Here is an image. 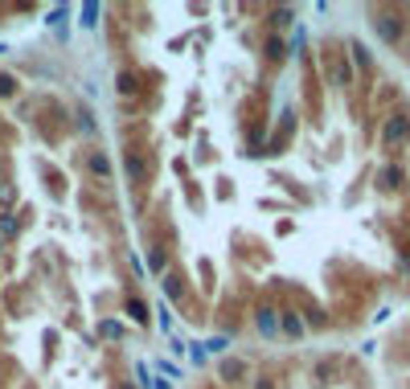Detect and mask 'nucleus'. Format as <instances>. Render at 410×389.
Returning <instances> with one entry per match:
<instances>
[{
    "mask_svg": "<svg viewBox=\"0 0 410 389\" xmlns=\"http://www.w3.org/2000/svg\"><path fill=\"white\" fill-rule=\"evenodd\" d=\"M99 12H103L99 4H83V25H87V29H94V25H99Z\"/></svg>",
    "mask_w": 410,
    "mask_h": 389,
    "instance_id": "obj_14",
    "label": "nucleus"
},
{
    "mask_svg": "<svg viewBox=\"0 0 410 389\" xmlns=\"http://www.w3.org/2000/svg\"><path fill=\"white\" fill-rule=\"evenodd\" d=\"M279 328H283L287 340H300V336H304V320H300V311H291V307L279 311Z\"/></svg>",
    "mask_w": 410,
    "mask_h": 389,
    "instance_id": "obj_4",
    "label": "nucleus"
},
{
    "mask_svg": "<svg viewBox=\"0 0 410 389\" xmlns=\"http://www.w3.org/2000/svg\"><path fill=\"white\" fill-rule=\"evenodd\" d=\"M156 369H160L164 377H181V369H177V365H169V361H156Z\"/></svg>",
    "mask_w": 410,
    "mask_h": 389,
    "instance_id": "obj_20",
    "label": "nucleus"
},
{
    "mask_svg": "<svg viewBox=\"0 0 410 389\" xmlns=\"http://www.w3.org/2000/svg\"><path fill=\"white\" fill-rule=\"evenodd\" d=\"M152 270H164V246H152Z\"/></svg>",
    "mask_w": 410,
    "mask_h": 389,
    "instance_id": "obj_19",
    "label": "nucleus"
},
{
    "mask_svg": "<svg viewBox=\"0 0 410 389\" xmlns=\"http://www.w3.org/2000/svg\"><path fill=\"white\" fill-rule=\"evenodd\" d=\"M0 53H8V45H0Z\"/></svg>",
    "mask_w": 410,
    "mask_h": 389,
    "instance_id": "obj_26",
    "label": "nucleus"
},
{
    "mask_svg": "<svg viewBox=\"0 0 410 389\" xmlns=\"http://www.w3.org/2000/svg\"><path fill=\"white\" fill-rule=\"evenodd\" d=\"M12 90H17V83H12L8 74H0V94H12Z\"/></svg>",
    "mask_w": 410,
    "mask_h": 389,
    "instance_id": "obj_22",
    "label": "nucleus"
},
{
    "mask_svg": "<svg viewBox=\"0 0 410 389\" xmlns=\"http://www.w3.org/2000/svg\"><path fill=\"white\" fill-rule=\"evenodd\" d=\"M402 180H407V173H402L398 164H386V168H382V189H398Z\"/></svg>",
    "mask_w": 410,
    "mask_h": 389,
    "instance_id": "obj_6",
    "label": "nucleus"
},
{
    "mask_svg": "<svg viewBox=\"0 0 410 389\" xmlns=\"http://www.w3.org/2000/svg\"><path fill=\"white\" fill-rule=\"evenodd\" d=\"M349 53H353V66H357V70H369V66H373V58H369V49H365L361 42H349Z\"/></svg>",
    "mask_w": 410,
    "mask_h": 389,
    "instance_id": "obj_7",
    "label": "nucleus"
},
{
    "mask_svg": "<svg viewBox=\"0 0 410 389\" xmlns=\"http://www.w3.org/2000/svg\"><path fill=\"white\" fill-rule=\"evenodd\" d=\"M17 230H21V225H17V217L0 214V238H17Z\"/></svg>",
    "mask_w": 410,
    "mask_h": 389,
    "instance_id": "obj_12",
    "label": "nucleus"
},
{
    "mask_svg": "<svg viewBox=\"0 0 410 389\" xmlns=\"http://www.w3.org/2000/svg\"><path fill=\"white\" fill-rule=\"evenodd\" d=\"M255 381H259L255 389H271V381H267V377H255Z\"/></svg>",
    "mask_w": 410,
    "mask_h": 389,
    "instance_id": "obj_23",
    "label": "nucleus"
},
{
    "mask_svg": "<svg viewBox=\"0 0 410 389\" xmlns=\"http://www.w3.org/2000/svg\"><path fill=\"white\" fill-rule=\"evenodd\" d=\"M410 139V115H386V123H382V148H398V144H407Z\"/></svg>",
    "mask_w": 410,
    "mask_h": 389,
    "instance_id": "obj_1",
    "label": "nucleus"
},
{
    "mask_svg": "<svg viewBox=\"0 0 410 389\" xmlns=\"http://www.w3.org/2000/svg\"><path fill=\"white\" fill-rule=\"evenodd\" d=\"M263 53H267L271 62H283V53H287V45L279 42V37H267V45H263Z\"/></svg>",
    "mask_w": 410,
    "mask_h": 389,
    "instance_id": "obj_10",
    "label": "nucleus"
},
{
    "mask_svg": "<svg viewBox=\"0 0 410 389\" xmlns=\"http://www.w3.org/2000/svg\"><path fill=\"white\" fill-rule=\"evenodd\" d=\"M99 336H107V340H119V336H123V328H119L115 320H103V324H99Z\"/></svg>",
    "mask_w": 410,
    "mask_h": 389,
    "instance_id": "obj_13",
    "label": "nucleus"
},
{
    "mask_svg": "<svg viewBox=\"0 0 410 389\" xmlns=\"http://www.w3.org/2000/svg\"><path fill=\"white\" fill-rule=\"evenodd\" d=\"M185 348H189V345H185L181 336H169V352H177V356H181Z\"/></svg>",
    "mask_w": 410,
    "mask_h": 389,
    "instance_id": "obj_21",
    "label": "nucleus"
},
{
    "mask_svg": "<svg viewBox=\"0 0 410 389\" xmlns=\"http://www.w3.org/2000/svg\"><path fill=\"white\" fill-rule=\"evenodd\" d=\"M115 389H132V386H128V381H119V386H115Z\"/></svg>",
    "mask_w": 410,
    "mask_h": 389,
    "instance_id": "obj_25",
    "label": "nucleus"
},
{
    "mask_svg": "<svg viewBox=\"0 0 410 389\" xmlns=\"http://www.w3.org/2000/svg\"><path fill=\"white\" fill-rule=\"evenodd\" d=\"M156 389H169V381H160V377H156Z\"/></svg>",
    "mask_w": 410,
    "mask_h": 389,
    "instance_id": "obj_24",
    "label": "nucleus"
},
{
    "mask_svg": "<svg viewBox=\"0 0 410 389\" xmlns=\"http://www.w3.org/2000/svg\"><path fill=\"white\" fill-rule=\"evenodd\" d=\"M201 348H210V352H226V348H230V340H226V336H214V340H205Z\"/></svg>",
    "mask_w": 410,
    "mask_h": 389,
    "instance_id": "obj_18",
    "label": "nucleus"
},
{
    "mask_svg": "<svg viewBox=\"0 0 410 389\" xmlns=\"http://www.w3.org/2000/svg\"><path fill=\"white\" fill-rule=\"evenodd\" d=\"M91 173L103 176V180L111 176V164H107V156H103V152H91Z\"/></svg>",
    "mask_w": 410,
    "mask_h": 389,
    "instance_id": "obj_9",
    "label": "nucleus"
},
{
    "mask_svg": "<svg viewBox=\"0 0 410 389\" xmlns=\"http://www.w3.org/2000/svg\"><path fill=\"white\" fill-rule=\"evenodd\" d=\"M128 315H132L136 324H148V303L144 300H128Z\"/></svg>",
    "mask_w": 410,
    "mask_h": 389,
    "instance_id": "obj_11",
    "label": "nucleus"
},
{
    "mask_svg": "<svg viewBox=\"0 0 410 389\" xmlns=\"http://www.w3.org/2000/svg\"><path fill=\"white\" fill-rule=\"evenodd\" d=\"M291 17H296V8H287V4H283V8H271V29H287Z\"/></svg>",
    "mask_w": 410,
    "mask_h": 389,
    "instance_id": "obj_8",
    "label": "nucleus"
},
{
    "mask_svg": "<svg viewBox=\"0 0 410 389\" xmlns=\"http://www.w3.org/2000/svg\"><path fill=\"white\" fill-rule=\"evenodd\" d=\"M160 283H164V295H169L173 303L185 300V291H189V287H185V279L177 275V270H164V279H160Z\"/></svg>",
    "mask_w": 410,
    "mask_h": 389,
    "instance_id": "obj_5",
    "label": "nucleus"
},
{
    "mask_svg": "<svg viewBox=\"0 0 410 389\" xmlns=\"http://www.w3.org/2000/svg\"><path fill=\"white\" fill-rule=\"evenodd\" d=\"M222 377H246V365L242 361H226L222 365Z\"/></svg>",
    "mask_w": 410,
    "mask_h": 389,
    "instance_id": "obj_15",
    "label": "nucleus"
},
{
    "mask_svg": "<svg viewBox=\"0 0 410 389\" xmlns=\"http://www.w3.org/2000/svg\"><path fill=\"white\" fill-rule=\"evenodd\" d=\"M119 90H123V94H132V90H136V74H132V70H123V74H119Z\"/></svg>",
    "mask_w": 410,
    "mask_h": 389,
    "instance_id": "obj_17",
    "label": "nucleus"
},
{
    "mask_svg": "<svg viewBox=\"0 0 410 389\" xmlns=\"http://www.w3.org/2000/svg\"><path fill=\"white\" fill-rule=\"evenodd\" d=\"M255 328H259L263 336H275V332H279V311H275L271 303L255 307Z\"/></svg>",
    "mask_w": 410,
    "mask_h": 389,
    "instance_id": "obj_3",
    "label": "nucleus"
},
{
    "mask_svg": "<svg viewBox=\"0 0 410 389\" xmlns=\"http://www.w3.org/2000/svg\"><path fill=\"white\" fill-rule=\"evenodd\" d=\"M369 25H373V33H377L382 42H390V45L402 42V21H398L394 12H373V21H369Z\"/></svg>",
    "mask_w": 410,
    "mask_h": 389,
    "instance_id": "obj_2",
    "label": "nucleus"
},
{
    "mask_svg": "<svg viewBox=\"0 0 410 389\" xmlns=\"http://www.w3.org/2000/svg\"><path fill=\"white\" fill-rule=\"evenodd\" d=\"M156 315H160V332L169 336V332H173V311H169V307H156Z\"/></svg>",
    "mask_w": 410,
    "mask_h": 389,
    "instance_id": "obj_16",
    "label": "nucleus"
}]
</instances>
